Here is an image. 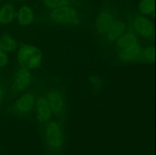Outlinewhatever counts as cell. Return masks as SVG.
Here are the masks:
<instances>
[{"mask_svg": "<svg viewBox=\"0 0 156 155\" xmlns=\"http://www.w3.org/2000/svg\"><path fill=\"white\" fill-rule=\"evenodd\" d=\"M16 18V10L11 3H5L0 6V24L7 25Z\"/></svg>", "mask_w": 156, "mask_h": 155, "instance_id": "4fadbf2b", "label": "cell"}, {"mask_svg": "<svg viewBox=\"0 0 156 155\" xmlns=\"http://www.w3.org/2000/svg\"><path fill=\"white\" fill-rule=\"evenodd\" d=\"M117 53L123 61L134 62L141 59L142 45L136 35L131 31L125 32L116 41Z\"/></svg>", "mask_w": 156, "mask_h": 155, "instance_id": "6da1fadb", "label": "cell"}, {"mask_svg": "<svg viewBox=\"0 0 156 155\" xmlns=\"http://www.w3.org/2000/svg\"><path fill=\"white\" fill-rule=\"evenodd\" d=\"M35 111L37 119L42 123H47L51 118L52 111L50 109L45 96L41 95L36 99L35 103Z\"/></svg>", "mask_w": 156, "mask_h": 155, "instance_id": "30bf717a", "label": "cell"}, {"mask_svg": "<svg viewBox=\"0 0 156 155\" xmlns=\"http://www.w3.org/2000/svg\"><path fill=\"white\" fill-rule=\"evenodd\" d=\"M52 113L55 115H62L65 112V99L60 92L57 91H50L45 96Z\"/></svg>", "mask_w": 156, "mask_h": 155, "instance_id": "ba28073f", "label": "cell"}, {"mask_svg": "<svg viewBox=\"0 0 156 155\" xmlns=\"http://www.w3.org/2000/svg\"><path fill=\"white\" fill-rule=\"evenodd\" d=\"M154 59H155V50H154L153 46H146V48L143 49L140 60L144 62L151 63V62H154Z\"/></svg>", "mask_w": 156, "mask_h": 155, "instance_id": "e0dca14e", "label": "cell"}, {"mask_svg": "<svg viewBox=\"0 0 156 155\" xmlns=\"http://www.w3.org/2000/svg\"><path fill=\"white\" fill-rule=\"evenodd\" d=\"M12 1H15V2H23V1H25V0H12Z\"/></svg>", "mask_w": 156, "mask_h": 155, "instance_id": "44dd1931", "label": "cell"}, {"mask_svg": "<svg viewBox=\"0 0 156 155\" xmlns=\"http://www.w3.org/2000/svg\"><path fill=\"white\" fill-rule=\"evenodd\" d=\"M17 42L15 38L9 33H3L0 36V50L6 53L16 49Z\"/></svg>", "mask_w": 156, "mask_h": 155, "instance_id": "5bb4252c", "label": "cell"}, {"mask_svg": "<svg viewBox=\"0 0 156 155\" xmlns=\"http://www.w3.org/2000/svg\"><path fill=\"white\" fill-rule=\"evenodd\" d=\"M91 83L94 85H96V86H98V85L101 84V80L99 79V78L96 77V76H94V77L91 78Z\"/></svg>", "mask_w": 156, "mask_h": 155, "instance_id": "d6986e66", "label": "cell"}, {"mask_svg": "<svg viewBox=\"0 0 156 155\" xmlns=\"http://www.w3.org/2000/svg\"><path fill=\"white\" fill-rule=\"evenodd\" d=\"M17 59L21 67L27 69H34L41 65L42 53L37 47L29 44H24L18 49Z\"/></svg>", "mask_w": 156, "mask_h": 155, "instance_id": "7a4b0ae2", "label": "cell"}, {"mask_svg": "<svg viewBox=\"0 0 156 155\" xmlns=\"http://www.w3.org/2000/svg\"><path fill=\"white\" fill-rule=\"evenodd\" d=\"M36 99V97L33 93H24L15 101L14 104V110L16 113L20 115L29 113L34 107Z\"/></svg>", "mask_w": 156, "mask_h": 155, "instance_id": "9c48e42d", "label": "cell"}, {"mask_svg": "<svg viewBox=\"0 0 156 155\" xmlns=\"http://www.w3.org/2000/svg\"><path fill=\"white\" fill-rule=\"evenodd\" d=\"M126 26L125 23L121 20L117 19L109 31L107 33L106 36H105V39L108 42H116L126 32Z\"/></svg>", "mask_w": 156, "mask_h": 155, "instance_id": "8fae6325", "label": "cell"}, {"mask_svg": "<svg viewBox=\"0 0 156 155\" xmlns=\"http://www.w3.org/2000/svg\"><path fill=\"white\" fill-rule=\"evenodd\" d=\"M5 96V88L2 84H0V103L2 101Z\"/></svg>", "mask_w": 156, "mask_h": 155, "instance_id": "ffe728a7", "label": "cell"}, {"mask_svg": "<svg viewBox=\"0 0 156 155\" xmlns=\"http://www.w3.org/2000/svg\"><path fill=\"white\" fill-rule=\"evenodd\" d=\"M44 140L49 150L56 151L62 147L64 135L62 126L56 121H49L44 129Z\"/></svg>", "mask_w": 156, "mask_h": 155, "instance_id": "3957f363", "label": "cell"}, {"mask_svg": "<svg viewBox=\"0 0 156 155\" xmlns=\"http://www.w3.org/2000/svg\"><path fill=\"white\" fill-rule=\"evenodd\" d=\"M49 18L52 22L60 25H77L80 22V15L73 5L50 11Z\"/></svg>", "mask_w": 156, "mask_h": 155, "instance_id": "277c9868", "label": "cell"}, {"mask_svg": "<svg viewBox=\"0 0 156 155\" xmlns=\"http://www.w3.org/2000/svg\"><path fill=\"white\" fill-rule=\"evenodd\" d=\"M132 24L136 32L144 39L151 40L153 38L155 27L149 18L143 15H136L133 18Z\"/></svg>", "mask_w": 156, "mask_h": 155, "instance_id": "5b68a950", "label": "cell"}, {"mask_svg": "<svg viewBox=\"0 0 156 155\" xmlns=\"http://www.w3.org/2000/svg\"><path fill=\"white\" fill-rule=\"evenodd\" d=\"M139 12L144 16H151L155 12V0H141L138 5Z\"/></svg>", "mask_w": 156, "mask_h": 155, "instance_id": "9a60e30c", "label": "cell"}, {"mask_svg": "<svg viewBox=\"0 0 156 155\" xmlns=\"http://www.w3.org/2000/svg\"><path fill=\"white\" fill-rule=\"evenodd\" d=\"M43 4L50 11L73 5V0H41Z\"/></svg>", "mask_w": 156, "mask_h": 155, "instance_id": "2e32d148", "label": "cell"}, {"mask_svg": "<svg viewBox=\"0 0 156 155\" xmlns=\"http://www.w3.org/2000/svg\"><path fill=\"white\" fill-rule=\"evenodd\" d=\"M32 81V74L30 70L20 67L15 71L12 80V90L19 93L25 91L30 87Z\"/></svg>", "mask_w": 156, "mask_h": 155, "instance_id": "8992f818", "label": "cell"}, {"mask_svg": "<svg viewBox=\"0 0 156 155\" xmlns=\"http://www.w3.org/2000/svg\"><path fill=\"white\" fill-rule=\"evenodd\" d=\"M17 21L21 26H27L34 20V12L28 5H22L16 12Z\"/></svg>", "mask_w": 156, "mask_h": 155, "instance_id": "7c38bea8", "label": "cell"}, {"mask_svg": "<svg viewBox=\"0 0 156 155\" xmlns=\"http://www.w3.org/2000/svg\"><path fill=\"white\" fill-rule=\"evenodd\" d=\"M9 62V57L5 52L0 50V68L5 67Z\"/></svg>", "mask_w": 156, "mask_h": 155, "instance_id": "ac0fdd59", "label": "cell"}, {"mask_svg": "<svg viewBox=\"0 0 156 155\" xmlns=\"http://www.w3.org/2000/svg\"><path fill=\"white\" fill-rule=\"evenodd\" d=\"M117 18L109 11H102L95 19V28L98 34L105 36Z\"/></svg>", "mask_w": 156, "mask_h": 155, "instance_id": "52a82bcc", "label": "cell"}]
</instances>
